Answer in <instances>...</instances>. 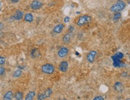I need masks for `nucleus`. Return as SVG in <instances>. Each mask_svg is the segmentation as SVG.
<instances>
[{"label": "nucleus", "instance_id": "obj_1", "mask_svg": "<svg viewBox=\"0 0 130 100\" xmlns=\"http://www.w3.org/2000/svg\"><path fill=\"white\" fill-rule=\"evenodd\" d=\"M126 7V4L122 0H118L110 8V10L113 12H119L122 11Z\"/></svg>", "mask_w": 130, "mask_h": 100}, {"label": "nucleus", "instance_id": "obj_2", "mask_svg": "<svg viewBox=\"0 0 130 100\" xmlns=\"http://www.w3.org/2000/svg\"><path fill=\"white\" fill-rule=\"evenodd\" d=\"M91 19H92L91 17L89 16H87V15L80 16L77 20V25L79 26H82L85 25L91 22Z\"/></svg>", "mask_w": 130, "mask_h": 100}, {"label": "nucleus", "instance_id": "obj_3", "mask_svg": "<svg viewBox=\"0 0 130 100\" xmlns=\"http://www.w3.org/2000/svg\"><path fill=\"white\" fill-rule=\"evenodd\" d=\"M41 71L43 73L47 74H51L55 71V67L52 64H46L41 67Z\"/></svg>", "mask_w": 130, "mask_h": 100}, {"label": "nucleus", "instance_id": "obj_4", "mask_svg": "<svg viewBox=\"0 0 130 100\" xmlns=\"http://www.w3.org/2000/svg\"><path fill=\"white\" fill-rule=\"evenodd\" d=\"M97 52L95 50H91L86 55V59L88 62H93L95 61V58L97 55Z\"/></svg>", "mask_w": 130, "mask_h": 100}, {"label": "nucleus", "instance_id": "obj_5", "mask_svg": "<svg viewBox=\"0 0 130 100\" xmlns=\"http://www.w3.org/2000/svg\"><path fill=\"white\" fill-rule=\"evenodd\" d=\"M68 53V49L66 47H62L61 49L59 50L58 52V55L59 58H64L67 55Z\"/></svg>", "mask_w": 130, "mask_h": 100}, {"label": "nucleus", "instance_id": "obj_6", "mask_svg": "<svg viewBox=\"0 0 130 100\" xmlns=\"http://www.w3.org/2000/svg\"><path fill=\"white\" fill-rule=\"evenodd\" d=\"M43 4L38 0H34L31 4V7L33 10H38L42 7Z\"/></svg>", "mask_w": 130, "mask_h": 100}, {"label": "nucleus", "instance_id": "obj_7", "mask_svg": "<svg viewBox=\"0 0 130 100\" xmlns=\"http://www.w3.org/2000/svg\"><path fill=\"white\" fill-rule=\"evenodd\" d=\"M114 89L118 92H122L124 91V86L121 82H116L114 85Z\"/></svg>", "mask_w": 130, "mask_h": 100}, {"label": "nucleus", "instance_id": "obj_8", "mask_svg": "<svg viewBox=\"0 0 130 100\" xmlns=\"http://www.w3.org/2000/svg\"><path fill=\"white\" fill-rule=\"evenodd\" d=\"M68 68V62L67 61H62L61 62L60 64L59 67V69L61 71L63 72V73H65L67 71Z\"/></svg>", "mask_w": 130, "mask_h": 100}, {"label": "nucleus", "instance_id": "obj_9", "mask_svg": "<svg viewBox=\"0 0 130 100\" xmlns=\"http://www.w3.org/2000/svg\"><path fill=\"white\" fill-rule=\"evenodd\" d=\"M64 27V25L62 23H60V24L57 25L54 27L53 30V32L56 34H59L62 32V31L63 30Z\"/></svg>", "mask_w": 130, "mask_h": 100}, {"label": "nucleus", "instance_id": "obj_10", "mask_svg": "<svg viewBox=\"0 0 130 100\" xmlns=\"http://www.w3.org/2000/svg\"><path fill=\"white\" fill-rule=\"evenodd\" d=\"M23 13L22 11H20V10H17L16 11V13L13 16V19H15V20H20V19H22L23 18Z\"/></svg>", "mask_w": 130, "mask_h": 100}, {"label": "nucleus", "instance_id": "obj_11", "mask_svg": "<svg viewBox=\"0 0 130 100\" xmlns=\"http://www.w3.org/2000/svg\"><path fill=\"white\" fill-rule=\"evenodd\" d=\"M34 19L33 15L31 13H27L25 15L24 20L28 22H32Z\"/></svg>", "mask_w": 130, "mask_h": 100}, {"label": "nucleus", "instance_id": "obj_12", "mask_svg": "<svg viewBox=\"0 0 130 100\" xmlns=\"http://www.w3.org/2000/svg\"><path fill=\"white\" fill-rule=\"evenodd\" d=\"M13 95V93L11 91H8L7 92H6V94L4 95V100H10L12 99Z\"/></svg>", "mask_w": 130, "mask_h": 100}, {"label": "nucleus", "instance_id": "obj_13", "mask_svg": "<svg viewBox=\"0 0 130 100\" xmlns=\"http://www.w3.org/2000/svg\"><path fill=\"white\" fill-rule=\"evenodd\" d=\"M71 39V33H67V34H65V35L63 37V41L65 43H68L70 41Z\"/></svg>", "mask_w": 130, "mask_h": 100}, {"label": "nucleus", "instance_id": "obj_14", "mask_svg": "<svg viewBox=\"0 0 130 100\" xmlns=\"http://www.w3.org/2000/svg\"><path fill=\"white\" fill-rule=\"evenodd\" d=\"M35 92H33V91H31V92H29L27 94L25 98L26 100H32L33 99V98L35 96Z\"/></svg>", "mask_w": 130, "mask_h": 100}, {"label": "nucleus", "instance_id": "obj_15", "mask_svg": "<svg viewBox=\"0 0 130 100\" xmlns=\"http://www.w3.org/2000/svg\"><path fill=\"white\" fill-rule=\"evenodd\" d=\"M52 93V89L51 88H48V89H46L45 93H43V95L44 96H45V98H46L50 97Z\"/></svg>", "mask_w": 130, "mask_h": 100}, {"label": "nucleus", "instance_id": "obj_16", "mask_svg": "<svg viewBox=\"0 0 130 100\" xmlns=\"http://www.w3.org/2000/svg\"><path fill=\"white\" fill-rule=\"evenodd\" d=\"M15 98L18 100H21L23 98V93L20 92H17L15 93Z\"/></svg>", "mask_w": 130, "mask_h": 100}, {"label": "nucleus", "instance_id": "obj_17", "mask_svg": "<svg viewBox=\"0 0 130 100\" xmlns=\"http://www.w3.org/2000/svg\"><path fill=\"white\" fill-rule=\"evenodd\" d=\"M121 18V13L119 12H116V13L113 16L114 21H118Z\"/></svg>", "mask_w": 130, "mask_h": 100}, {"label": "nucleus", "instance_id": "obj_18", "mask_svg": "<svg viewBox=\"0 0 130 100\" xmlns=\"http://www.w3.org/2000/svg\"><path fill=\"white\" fill-rule=\"evenodd\" d=\"M22 74V71L20 70H17L15 71L13 73V77H19L21 76V74Z\"/></svg>", "mask_w": 130, "mask_h": 100}, {"label": "nucleus", "instance_id": "obj_19", "mask_svg": "<svg viewBox=\"0 0 130 100\" xmlns=\"http://www.w3.org/2000/svg\"><path fill=\"white\" fill-rule=\"evenodd\" d=\"M31 55L33 58H35V57H37V56L38 55V52L37 51V49H33V50L31 51Z\"/></svg>", "mask_w": 130, "mask_h": 100}, {"label": "nucleus", "instance_id": "obj_20", "mask_svg": "<svg viewBox=\"0 0 130 100\" xmlns=\"http://www.w3.org/2000/svg\"><path fill=\"white\" fill-rule=\"evenodd\" d=\"M38 100H44L45 98V96H44L43 93H40V94L38 95V97H37Z\"/></svg>", "mask_w": 130, "mask_h": 100}, {"label": "nucleus", "instance_id": "obj_21", "mask_svg": "<svg viewBox=\"0 0 130 100\" xmlns=\"http://www.w3.org/2000/svg\"><path fill=\"white\" fill-rule=\"evenodd\" d=\"M5 61H6V59L4 57L0 56V65H3L5 63Z\"/></svg>", "mask_w": 130, "mask_h": 100}, {"label": "nucleus", "instance_id": "obj_22", "mask_svg": "<svg viewBox=\"0 0 130 100\" xmlns=\"http://www.w3.org/2000/svg\"><path fill=\"white\" fill-rule=\"evenodd\" d=\"M5 73V68L3 67H0V76L3 75Z\"/></svg>", "mask_w": 130, "mask_h": 100}, {"label": "nucleus", "instance_id": "obj_23", "mask_svg": "<svg viewBox=\"0 0 130 100\" xmlns=\"http://www.w3.org/2000/svg\"><path fill=\"white\" fill-rule=\"evenodd\" d=\"M94 100H104V97H103L102 96H98L94 98L93 99Z\"/></svg>", "mask_w": 130, "mask_h": 100}, {"label": "nucleus", "instance_id": "obj_24", "mask_svg": "<svg viewBox=\"0 0 130 100\" xmlns=\"http://www.w3.org/2000/svg\"><path fill=\"white\" fill-rule=\"evenodd\" d=\"M70 18L69 17L67 16V17H65V18H64V22H65V23H68V22L70 21Z\"/></svg>", "mask_w": 130, "mask_h": 100}, {"label": "nucleus", "instance_id": "obj_25", "mask_svg": "<svg viewBox=\"0 0 130 100\" xmlns=\"http://www.w3.org/2000/svg\"><path fill=\"white\" fill-rule=\"evenodd\" d=\"M68 30H69V33H71L74 30V27L73 26H70L69 27V29H68Z\"/></svg>", "mask_w": 130, "mask_h": 100}, {"label": "nucleus", "instance_id": "obj_26", "mask_svg": "<svg viewBox=\"0 0 130 100\" xmlns=\"http://www.w3.org/2000/svg\"><path fill=\"white\" fill-rule=\"evenodd\" d=\"M3 27H4V25L1 23V22H0V31H1L3 30Z\"/></svg>", "mask_w": 130, "mask_h": 100}, {"label": "nucleus", "instance_id": "obj_27", "mask_svg": "<svg viewBox=\"0 0 130 100\" xmlns=\"http://www.w3.org/2000/svg\"><path fill=\"white\" fill-rule=\"evenodd\" d=\"M10 1L12 2V3H18V1H19V0H10Z\"/></svg>", "mask_w": 130, "mask_h": 100}, {"label": "nucleus", "instance_id": "obj_28", "mask_svg": "<svg viewBox=\"0 0 130 100\" xmlns=\"http://www.w3.org/2000/svg\"><path fill=\"white\" fill-rule=\"evenodd\" d=\"M0 5H1V3H0Z\"/></svg>", "mask_w": 130, "mask_h": 100}]
</instances>
